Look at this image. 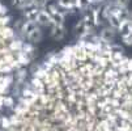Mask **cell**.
<instances>
[{"label":"cell","mask_w":132,"mask_h":131,"mask_svg":"<svg viewBox=\"0 0 132 131\" xmlns=\"http://www.w3.org/2000/svg\"><path fill=\"white\" fill-rule=\"evenodd\" d=\"M34 47L18 33L8 8L0 2V114L13 105L17 87L24 84Z\"/></svg>","instance_id":"6da1fadb"},{"label":"cell","mask_w":132,"mask_h":131,"mask_svg":"<svg viewBox=\"0 0 132 131\" xmlns=\"http://www.w3.org/2000/svg\"><path fill=\"white\" fill-rule=\"evenodd\" d=\"M17 29L22 38L30 45H37V43L42 42L43 40V35H45L43 28L34 21L21 20V22L17 25Z\"/></svg>","instance_id":"7a4b0ae2"},{"label":"cell","mask_w":132,"mask_h":131,"mask_svg":"<svg viewBox=\"0 0 132 131\" xmlns=\"http://www.w3.org/2000/svg\"><path fill=\"white\" fill-rule=\"evenodd\" d=\"M50 37L54 40V41H63L65 37H67V28H65V24H62V22H55L52 24L50 28Z\"/></svg>","instance_id":"3957f363"},{"label":"cell","mask_w":132,"mask_h":131,"mask_svg":"<svg viewBox=\"0 0 132 131\" xmlns=\"http://www.w3.org/2000/svg\"><path fill=\"white\" fill-rule=\"evenodd\" d=\"M46 9L48 11L51 18H52V24L55 22H62L65 24V18H67V13L64 11H62L56 4H47Z\"/></svg>","instance_id":"277c9868"},{"label":"cell","mask_w":132,"mask_h":131,"mask_svg":"<svg viewBox=\"0 0 132 131\" xmlns=\"http://www.w3.org/2000/svg\"><path fill=\"white\" fill-rule=\"evenodd\" d=\"M35 22L42 28H50L52 25V18L48 13V11L46 9V7L43 8H38L37 12V17H35Z\"/></svg>","instance_id":"5b68a950"},{"label":"cell","mask_w":132,"mask_h":131,"mask_svg":"<svg viewBox=\"0 0 132 131\" xmlns=\"http://www.w3.org/2000/svg\"><path fill=\"white\" fill-rule=\"evenodd\" d=\"M98 38L105 41V42H114L115 37H117V30L112 29L111 26H102L100 32H97Z\"/></svg>","instance_id":"8992f818"},{"label":"cell","mask_w":132,"mask_h":131,"mask_svg":"<svg viewBox=\"0 0 132 131\" xmlns=\"http://www.w3.org/2000/svg\"><path fill=\"white\" fill-rule=\"evenodd\" d=\"M11 4H12V7L14 9L21 11V12H24V11L33 7L31 0H11Z\"/></svg>","instance_id":"52a82bcc"},{"label":"cell","mask_w":132,"mask_h":131,"mask_svg":"<svg viewBox=\"0 0 132 131\" xmlns=\"http://www.w3.org/2000/svg\"><path fill=\"white\" fill-rule=\"evenodd\" d=\"M118 32H119L120 37H123V35H127V34L132 33V18H131V17L120 22V26L118 28Z\"/></svg>","instance_id":"ba28073f"},{"label":"cell","mask_w":132,"mask_h":131,"mask_svg":"<svg viewBox=\"0 0 132 131\" xmlns=\"http://www.w3.org/2000/svg\"><path fill=\"white\" fill-rule=\"evenodd\" d=\"M33 7H38V8H43L48 4V0H31Z\"/></svg>","instance_id":"9c48e42d"},{"label":"cell","mask_w":132,"mask_h":131,"mask_svg":"<svg viewBox=\"0 0 132 131\" xmlns=\"http://www.w3.org/2000/svg\"><path fill=\"white\" fill-rule=\"evenodd\" d=\"M122 41L126 46H132V33L127 34V35H123L122 37Z\"/></svg>","instance_id":"30bf717a"},{"label":"cell","mask_w":132,"mask_h":131,"mask_svg":"<svg viewBox=\"0 0 132 131\" xmlns=\"http://www.w3.org/2000/svg\"><path fill=\"white\" fill-rule=\"evenodd\" d=\"M111 2L123 8H128V4H129V0H111Z\"/></svg>","instance_id":"8fae6325"},{"label":"cell","mask_w":132,"mask_h":131,"mask_svg":"<svg viewBox=\"0 0 132 131\" xmlns=\"http://www.w3.org/2000/svg\"><path fill=\"white\" fill-rule=\"evenodd\" d=\"M86 2H88L90 5H100V4H103L106 0H86Z\"/></svg>","instance_id":"7c38bea8"},{"label":"cell","mask_w":132,"mask_h":131,"mask_svg":"<svg viewBox=\"0 0 132 131\" xmlns=\"http://www.w3.org/2000/svg\"><path fill=\"white\" fill-rule=\"evenodd\" d=\"M129 17L132 18V11H129Z\"/></svg>","instance_id":"4fadbf2b"}]
</instances>
